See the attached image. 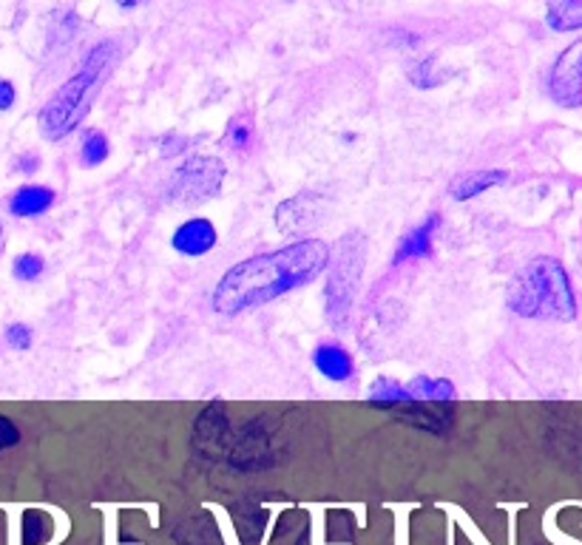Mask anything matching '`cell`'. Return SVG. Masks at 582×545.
Listing matches in <instances>:
<instances>
[{"mask_svg":"<svg viewBox=\"0 0 582 545\" xmlns=\"http://www.w3.org/2000/svg\"><path fill=\"white\" fill-rule=\"evenodd\" d=\"M330 265V247L322 239H299L279 251L259 253L230 267L214 288V313L233 318L245 310L276 302L284 293L316 281Z\"/></svg>","mask_w":582,"mask_h":545,"instance_id":"6da1fadb","label":"cell"},{"mask_svg":"<svg viewBox=\"0 0 582 545\" xmlns=\"http://www.w3.org/2000/svg\"><path fill=\"white\" fill-rule=\"evenodd\" d=\"M506 304L514 316L537 322H574L577 295L568 270L551 256L532 258L511 279Z\"/></svg>","mask_w":582,"mask_h":545,"instance_id":"7a4b0ae2","label":"cell"},{"mask_svg":"<svg viewBox=\"0 0 582 545\" xmlns=\"http://www.w3.org/2000/svg\"><path fill=\"white\" fill-rule=\"evenodd\" d=\"M108 60H111V44L94 46L88 51L83 69L72 80H65L63 86L54 92V97L40 108L37 120H40V131H44L46 140L58 143V140H63V136H69L77 129L80 120L86 117L94 88H97L102 72L108 69Z\"/></svg>","mask_w":582,"mask_h":545,"instance_id":"3957f363","label":"cell"},{"mask_svg":"<svg viewBox=\"0 0 582 545\" xmlns=\"http://www.w3.org/2000/svg\"><path fill=\"white\" fill-rule=\"evenodd\" d=\"M364 267H367V237L359 228L347 230L336 244V262H332L327 290H324V307L336 330L350 327Z\"/></svg>","mask_w":582,"mask_h":545,"instance_id":"277c9868","label":"cell"},{"mask_svg":"<svg viewBox=\"0 0 582 545\" xmlns=\"http://www.w3.org/2000/svg\"><path fill=\"white\" fill-rule=\"evenodd\" d=\"M222 159L216 157H191L185 159L177 171L171 173L168 182V199L177 205H199L205 199H214L222 191L225 182Z\"/></svg>","mask_w":582,"mask_h":545,"instance_id":"5b68a950","label":"cell"},{"mask_svg":"<svg viewBox=\"0 0 582 545\" xmlns=\"http://www.w3.org/2000/svg\"><path fill=\"white\" fill-rule=\"evenodd\" d=\"M548 92H551L554 102H560V106H582V37L557 58L551 74H548Z\"/></svg>","mask_w":582,"mask_h":545,"instance_id":"8992f818","label":"cell"},{"mask_svg":"<svg viewBox=\"0 0 582 545\" xmlns=\"http://www.w3.org/2000/svg\"><path fill=\"white\" fill-rule=\"evenodd\" d=\"M330 208V199L322 191H302L293 199H284L276 210V225L281 233H304L307 228L318 225Z\"/></svg>","mask_w":582,"mask_h":545,"instance_id":"52a82bcc","label":"cell"},{"mask_svg":"<svg viewBox=\"0 0 582 545\" xmlns=\"http://www.w3.org/2000/svg\"><path fill=\"white\" fill-rule=\"evenodd\" d=\"M216 242H219V230H216V225L210 222V219H205V216H196V219L182 222L180 228H177V233L171 237L173 251L187 258L208 256L216 247Z\"/></svg>","mask_w":582,"mask_h":545,"instance_id":"ba28073f","label":"cell"},{"mask_svg":"<svg viewBox=\"0 0 582 545\" xmlns=\"http://www.w3.org/2000/svg\"><path fill=\"white\" fill-rule=\"evenodd\" d=\"M267 452H270V429L265 426V421H253L239 435L237 446L230 452V460L242 469L265 467Z\"/></svg>","mask_w":582,"mask_h":545,"instance_id":"9c48e42d","label":"cell"},{"mask_svg":"<svg viewBox=\"0 0 582 545\" xmlns=\"http://www.w3.org/2000/svg\"><path fill=\"white\" fill-rule=\"evenodd\" d=\"M313 364H316V370L324 378L336 380V384H344L355 375L353 355L341 344H332V341H324L313 350Z\"/></svg>","mask_w":582,"mask_h":545,"instance_id":"30bf717a","label":"cell"},{"mask_svg":"<svg viewBox=\"0 0 582 545\" xmlns=\"http://www.w3.org/2000/svg\"><path fill=\"white\" fill-rule=\"evenodd\" d=\"M392 415H398L403 424L417 426V429L435 432V435H444V432L452 429L454 417L452 409H438V407H421V403H407V407H392L389 409Z\"/></svg>","mask_w":582,"mask_h":545,"instance_id":"8fae6325","label":"cell"},{"mask_svg":"<svg viewBox=\"0 0 582 545\" xmlns=\"http://www.w3.org/2000/svg\"><path fill=\"white\" fill-rule=\"evenodd\" d=\"M438 225H440V216L432 214L424 225H417V228H412L410 233H407V237H403L401 242H398L392 262H396V265H403V262H410V258L429 256V253H432V239H435V233H438Z\"/></svg>","mask_w":582,"mask_h":545,"instance_id":"7c38bea8","label":"cell"},{"mask_svg":"<svg viewBox=\"0 0 582 545\" xmlns=\"http://www.w3.org/2000/svg\"><path fill=\"white\" fill-rule=\"evenodd\" d=\"M225 438H228V417H225L222 407L214 403L196 417V440H199L202 452L216 455L225 446Z\"/></svg>","mask_w":582,"mask_h":545,"instance_id":"4fadbf2b","label":"cell"},{"mask_svg":"<svg viewBox=\"0 0 582 545\" xmlns=\"http://www.w3.org/2000/svg\"><path fill=\"white\" fill-rule=\"evenodd\" d=\"M58 194L46 185H21L9 199V210L12 216H21V219H32V216H40L54 205Z\"/></svg>","mask_w":582,"mask_h":545,"instance_id":"5bb4252c","label":"cell"},{"mask_svg":"<svg viewBox=\"0 0 582 545\" xmlns=\"http://www.w3.org/2000/svg\"><path fill=\"white\" fill-rule=\"evenodd\" d=\"M506 180H509V173L506 171H472L458 177V180L452 182V187H449V194H452L454 202H469L475 199V196L486 194V191H492V187L504 185Z\"/></svg>","mask_w":582,"mask_h":545,"instance_id":"9a60e30c","label":"cell"},{"mask_svg":"<svg viewBox=\"0 0 582 545\" xmlns=\"http://www.w3.org/2000/svg\"><path fill=\"white\" fill-rule=\"evenodd\" d=\"M546 23L554 32L582 29V0H548Z\"/></svg>","mask_w":582,"mask_h":545,"instance_id":"2e32d148","label":"cell"},{"mask_svg":"<svg viewBox=\"0 0 582 545\" xmlns=\"http://www.w3.org/2000/svg\"><path fill=\"white\" fill-rule=\"evenodd\" d=\"M415 401L426 403H449L454 401V384L446 378H429V375H417L407 384Z\"/></svg>","mask_w":582,"mask_h":545,"instance_id":"e0dca14e","label":"cell"},{"mask_svg":"<svg viewBox=\"0 0 582 545\" xmlns=\"http://www.w3.org/2000/svg\"><path fill=\"white\" fill-rule=\"evenodd\" d=\"M369 403H381V407H407V403H415L412 392L403 384L392 378H378L369 389Z\"/></svg>","mask_w":582,"mask_h":545,"instance_id":"ac0fdd59","label":"cell"},{"mask_svg":"<svg viewBox=\"0 0 582 545\" xmlns=\"http://www.w3.org/2000/svg\"><path fill=\"white\" fill-rule=\"evenodd\" d=\"M108 152H111V145H108V136L102 134V131H86V136H83V148H80V154H83V166L86 168H97L102 166L108 159Z\"/></svg>","mask_w":582,"mask_h":545,"instance_id":"d6986e66","label":"cell"},{"mask_svg":"<svg viewBox=\"0 0 582 545\" xmlns=\"http://www.w3.org/2000/svg\"><path fill=\"white\" fill-rule=\"evenodd\" d=\"M51 534L49 517L40 514V511H26L23 514V545H44Z\"/></svg>","mask_w":582,"mask_h":545,"instance_id":"ffe728a7","label":"cell"},{"mask_svg":"<svg viewBox=\"0 0 582 545\" xmlns=\"http://www.w3.org/2000/svg\"><path fill=\"white\" fill-rule=\"evenodd\" d=\"M46 262L44 256H37V253H21V256L12 262V276L17 281H37L44 276Z\"/></svg>","mask_w":582,"mask_h":545,"instance_id":"44dd1931","label":"cell"},{"mask_svg":"<svg viewBox=\"0 0 582 545\" xmlns=\"http://www.w3.org/2000/svg\"><path fill=\"white\" fill-rule=\"evenodd\" d=\"M253 140V122L247 120V117H233L228 125V143L233 145V148H247Z\"/></svg>","mask_w":582,"mask_h":545,"instance_id":"7402d4cb","label":"cell"},{"mask_svg":"<svg viewBox=\"0 0 582 545\" xmlns=\"http://www.w3.org/2000/svg\"><path fill=\"white\" fill-rule=\"evenodd\" d=\"M3 336H7V344L12 347V350H29L32 341H35V332H32L29 324H21V322L9 324Z\"/></svg>","mask_w":582,"mask_h":545,"instance_id":"603a6c76","label":"cell"},{"mask_svg":"<svg viewBox=\"0 0 582 545\" xmlns=\"http://www.w3.org/2000/svg\"><path fill=\"white\" fill-rule=\"evenodd\" d=\"M21 444V429L9 417L0 415V452H7L12 446Z\"/></svg>","mask_w":582,"mask_h":545,"instance_id":"cb8c5ba5","label":"cell"},{"mask_svg":"<svg viewBox=\"0 0 582 545\" xmlns=\"http://www.w3.org/2000/svg\"><path fill=\"white\" fill-rule=\"evenodd\" d=\"M187 140H182V136H162V143H159V152H162V157H173V154H182L185 152Z\"/></svg>","mask_w":582,"mask_h":545,"instance_id":"d4e9b609","label":"cell"},{"mask_svg":"<svg viewBox=\"0 0 582 545\" xmlns=\"http://www.w3.org/2000/svg\"><path fill=\"white\" fill-rule=\"evenodd\" d=\"M15 86L9 83V80H0V111H9V108L15 106Z\"/></svg>","mask_w":582,"mask_h":545,"instance_id":"484cf974","label":"cell"},{"mask_svg":"<svg viewBox=\"0 0 582 545\" xmlns=\"http://www.w3.org/2000/svg\"><path fill=\"white\" fill-rule=\"evenodd\" d=\"M15 168L21 173H35L37 168H40V157H35V154H23V157H17Z\"/></svg>","mask_w":582,"mask_h":545,"instance_id":"4316f807","label":"cell"},{"mask_svg":"<svg viewBox=\"0 0 582 545\" xmlns=\"http://www.w3.org/2000/svg\"><path fill=\"white\" fill-rule=\"evenodd\" d=\"M117 7H123V9H131V7H137V3H143V0H114Z\"/></svg>","mask_w":582,"mask_h":545,"instance_id":"83f0119b","label":"cell"},{"mask_svg":"<svg viewBox=\"0 0 582 545\" xmlns=\"http://www.w3.org/2000/svg\"><path fill=\"white\" fill-rule=\"evenodd\" d=\"M0 244H3V228H0Z\"/></svg>","mask_w":582,"mask_h":545,"instance_id":"f1b7e54d","label":"cell"}]
</instances>
